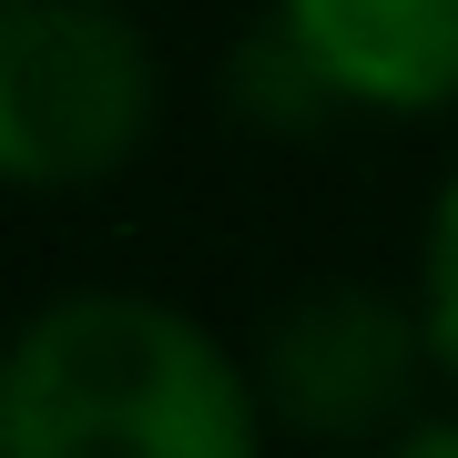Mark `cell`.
<instances>
[{
  "mask_svg": "<svg viewBox=\"0 0 458 458\" xmlns=\"http://www.w3.org/2000/svg\"><path fill=\"white\" fill-rule=\"evenodd\" d=\"M387 458H458V418H418L408 438H397Z\"/></svg>",
  "mask_w": 458,
  "mask_h": 458,
  "instance_id": "52a82bcc",
  "label": "cell"
},
{
  "mask_svg": "<svg viewBox=\"0 0 458 458\" xmlns=\"http://www.w3.org/2000/svg\"><path fill=\"white\" fill-rule=\"evenodd\" d=\"M225 92L245 102V113H265V123H316V113L336 102V92H327V82L306 72V51H295L285 31H265V41H245V51H234Z\"/></svg>",
  "mask_w": 458,
  "mask_h": 458,
  "instance_id": "5b68a950",
  "label": "cell"
},
{
  "mask_svg": "<svg viewBox=\"0 0 458 458\" xmlns=\"http://www.w3.org/2000/svg\"><path fill=\"white\" fill-rule=\"evenodd\" d=\"M164 62L123 0H0V183L72 194L143 153Z\"/></svg>",
  "mask_w": 458,
  "mask_h": 458,
  "instance_id": "7a4b0ae2",
  "label": "cell"
},
{
  "mask_svg": "<svg viewBox=\"0 0 458 458\" xmlns=\"http://www.w3.org/2000/svg\"><path fill=\"white\" fill-rule=\"evenodd\" d=\"M418 327H428V357L458 377V174L438 183V204H428V245H418Z\"/></svg>",
  "mask_w": 458,
  "mask_h": 458,
  "instance_id": "8992f818",
  "label": "cell"
},
{
  "mask_svg": "<svg viewBox=\"0 0 458 458\" xmlns=\"http://www.w3.org/2000/svg\"><path fill=\"white\" fill-rule=\"evenodd\" d=\"M0 458H265V397L183 306L82 285L0 346Z\"/></svg>",
  "mask_w": 458,
  "mask_h": 458,
  "instance_id": "6da1fadb",
  "label": "cell"
},
{
  "mask_svg": "<svg viewBox=\"0 0 458 458\" xmlns=\"http://www.w3.org/2000/svg\"><path fill=\"white\" fill-rule=\"evenodd\" d=\"M418 357H428V327L387 285H306L265 327L255 397H265V418L306 428V438H377L408 408Z\"/></svg>",
  "mask_w": 458,
  "mask_h": 458,
  "instance_id": "3957f363",
  "label": "cell"
},
{
  "mask_svg": "<svg viewBox=\"0 0 458 458\" xmlns=\"http://www.w3.org/2000/svg\"><path fill=\"white\" fill-rule=\"evenodd\" d=\"M276 31L336 102L367 113L458 102V0H276Z\"/></svg>",
  "mask_w": 458,
  "mask_h": 458,
  "instance_id": "277c9868",
  "label": "cell"
}]
</instances>
